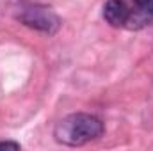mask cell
<instances>
[{"label": "cell", "mask_w": 153, "mask_h": 151, "mask_svg": "<svg viewBox=\"0 0 153 151\" xmlns=\"http://www.w3.org/2000/svg\"><path fill=\"white\" fill-rule=\"evenodd\" d=\"M134 11L153 20V0H134Z\"/></svg>", "instance_id": "4"}, {"label": "cell", "mask_w": 153, "mask_h": 151, "mask_svg": "<svg viewBox=\"0 0 153 151\" xmlns=\"http://www.w3.org/2000/svg\"><path fill=\"white\" fill-rule=\"evenodd\" d=\"M103 132H105V126L96 115L76 112L66 115L57 123L53 130V137L59 144L76 148L100 139Z\"/></svg>", "instance_id": "1"}, {"label": "cell", "mask_w": 153, "mask_h": 151, "mask_svg": "<svg viewBox=\"0 0 153 151\" xmlns=\"http://www.w3.org/2000/svg\"><path fill=\"white\" fill-rule=\"evenodd\" d=\"M103 18L111 27H126L130 7L125 0H107L103 5Z\"/></svg>", "instance_id": "3"}, {"label": "cell", "mask_w": 153, "mask_h": 151, "mask_svg": "<svg viewBox=\"0 0 153 151\" xmlns=\"http://www.w3.org/2000/svg\"><path fill=\"white\" fill-rule=\"evenodd\" d=\"M16 20L20 23H23L25 27L34 29L43 34H48V36L59 32V29L62 25L59 14L52 7L43 5V4H32V2H25L18 7Z\"/></svg>", "instance_id": "2"}, {"label": "cell", "mask_w": 153, "mask_h": 151, "mask_svg": "<svg viewBox=\"0 0 153 151\" xmlns=\"http://www.w3.org/2000/svg\"><path fill=\"white\" fill-rule=\"evenodd\" d=\"M20 150V142L14 141H0V150Z\"/></svg>", "instance_id": "5"}]
</instances>
